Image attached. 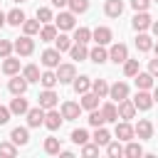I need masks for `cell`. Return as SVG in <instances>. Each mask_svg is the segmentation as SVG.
Instances as JSON below:
<instances>
[{"instance_id":"obj_1","label":"cell","mask_w":158,"mask_h":158,"mask_svg":"<svg viewBox=\"0 0 158 158\" xmlns=\"http://www.w3.org/2000/svg\"><path fill=\"white\" fill-rule=\"evenodd\" d=\"M12 49H15L20 57H30V54L35 52V40H32L30 35H22V37H17V40L12 42Z\"/></svg>"},{"instance_id":"obj_2","label":"cell","mask_w":158,"mask_h":158,"mask_svg":"<svg viewBox=\"0 0 158 158\" xmlns=\"http://www.w3.org/2000/svg\"><path fill=\"white\" fill-rule=\"evenodd\" d=\"M74 77H77V67H74L72 62H67V64L59 62V67H57V79H59V84H72Z\"/></svg>"},{"instance_id":"obj_3","label":"cell","mask_w":158,"mask_h":158,"mask_svg":"<svg viewBox=\"0 0 158 158\" xmlns=\"http://www.w3.org/2000/svg\"><path fill=\"white\" fill-rule=\"evenodd\" d=\"M131 101H133L136 111H148V109L153 106V96L148 94V89H138V94H136Z\"/></svg>"},{"instance_id":"obj_4","label":"cell","mask_w":158,"mask_h":158,"mask_svg":"<svg viewBox=\"0 0 158 158\" xmlns=\"http://www.w3.org/2000/svg\"><path fill=\"white\" fill-rule=\"evenodd\" d=\"M109 59H111V62H116V64H123V62L128 59V47H126L123 42L111 44V49H109Z\"/></svg>"},{"instance_id":"obj_5","label":"cell","mask_w":158,"mask_h":158,"mask_svg":"<svg viewBox=\"0 0 158 158\" xmlns=\"http://www.w3.org/2000/svg\"><path fill=\"white\" fill-rule=\"evenodd\" d=\"M57 101H59V96H57L54 89H44V91H40V96H37V104H40L44 111H47V109H54Z\"/></svg>"},{"instance_id":"obj_6","label":"cell","mask_w":158,"mask_h":158,"mask_svg":"<svg viewBox=\"0 0 158 158\" xmlns=\"http://www.w3.org/2000/svg\"><path fill=\"white\" fill-rule=\"evenodd\" d=\"M54 25H57L59 32L74 30V27H77V22H74V12H59V15L54 17Z\"/></svg>"},{"instance_id":"obj_7","label":"cell","mask_w":158,"mask_h":158,"mask_svg":"<svg viewBox=\"0 0 158 158\" xmlns=\"http://www.w3.org/2000/svg\"><path fill=\"white\" fill-rule=\"evenodd\" d=\"M59 114H62L64 121H74V118H79V114H81V104H77V101H64Z\"/></svg>"},{"instance_id":"obj_8","label":"cell","mask_w":158,"mask_h":158,"mask_svg":"<svg viewBox=\"0 0 158 158\" xmlns=\"http://www.w3.org/2000/svg\"><path fill=\"white\" fill-rule=\"evenodd\" d=\"M25 116H27V126H30V128H37V126L44 123V109H42L40 104H37L35 109H27Z\"/></svg>"},{"instance_id":"obj_9","label":"cell","mask_w":158,"mask_h":158,"mask_svg":"<svg viewBox=\"0 0 158 158\" xmlns=\"http://www.w3.org/2000/svg\"><path fill=\"white\" fill-rule=\"evenodd\" d=\"M59 59H62V52H59L57 47L42 52V64H44L47 69H57V67H59Z\"/></svg>"},{"instance_id":"obj_10","label":"cell","mask_w":158,"mask_h":158,"mask_svg":"<svg viewBox=\"0 0 158 158\" xmlns=\"http://www.w3.org/2000/svg\"><path fill=\"white\" fill-rule=\"evenodd\" d=\"M109 96L118 104V101H123V99H128V84L126 81H116V84H111L109 86Z\"/></svg>"},{"instance_id":"obj_11","label":"cell","mask_w":158,"mask_h":158,"mask_svg":"<svg viewBox=\"0 0 158 158\" xmlns=\"http://www.w3.org/2000/svg\"><path fill=\"white\" fill-rule=\"evenodd\" d=\"M151 22H153V20H151V15H148L146 10L136 12V15H133V20H131V25H133V30H136V32H143V30H148V27H151Z\"/></svg>"},{"instance_id":"obj_12","label":"cell","mask_w":158,"mask_h":158,"mask_svg":"<svg viewBox=\"0 0 158 158\" xmlns=\"http://www.w3.org/2000/svg\"><path fill=\"white\" fill-rule=\"evenodd\" d=\"M91 40H94L96 44H104V47H106V44H109V42L114 40V32H111L109 27H104V25H101V27L91 30Z\"/></svg>"},{"instance_id":"obj_13","label":"cell","mask_w":158,"mask_h":158,"mask_svg":"<svg viewBox=\"0 0 158 158\" xmlns=\"http://www.w3.org/2000/svg\"><path fill=\"white\" fill-rule=\"evenodd\" d=\"M62 121H64V118H62V114H59V111L47 109V111H44V123H42V126H47L49 131H57V128L62 126Z\"/></svg>"},{"instance_id":"obj_14","label":"cell","mask_w":158,"mask_h":158,"mask_svg":"<svg viewBox=\"0 0 158 158\" xmlns=\"http://www.w3.org/2000/svg\"><path fill=\"white\" fill-rule=\"evenodd\" d=\"M118 118H123V121H131L133 116H136V106H133V101L131 99H123V101H118Z\"/></svg>"},{"instance_id":"obj_15","label":"cell","mask_w":158,"mask_h":158,"mask_svg":"<svg viewBox=\"0 0 158 158\" xmlns=\"http://www.w3.org/2000/svg\"><path fill=\"white\" fill-rule=\"evenodd\" d=\"M133 131H136V136H138L141 141H148V138L153 136V123H151L148 118H141V121L133 126Z\"/></svg>"},{"instance_id":"obj_16","label":"cell","mask_w":158,"mask_h":158,"mask_svg":"<svg viewBox=\"0 0 158 158\" xmlns=\"http://www.w3.org/2000/svg\"><path fill=\"white\" fill-rule=\"evenodd\" d=\"M114 133H116L118 141H131V138L136 136V131H133V126H131L128 121H121V123L116 121V131H114Z\"/></svg>"},{"instance_id":"obj_17","label":"cell","mask_w":158,"mask_h":158,"mask_svg":"<svg viewBox=\"0 0 158 158\" xmlns=\"http://www.w3.org/2000/svg\"><path fill=\"white\" fill-rule=\"evenodd\" d=\"M10 141H12L15 146H27V143H30V131H27L25 126H17V128L10 131Z\"/></svg>"},{"instance_id":"obj_18","label":"cell","mask_w":158,"mask_h":158,"mask_svg":"<svg viewBox=\"0 0 158 158\" xmlns=\"http://www.w3.org/2000/svg\"><path fill=\"white\" fill-rule=\"evenodd\" d=\"M7 89H10V94H25L27 91V79L25 77H17V74H12V79L7 81Z\"/></svg>"},{"instance_id":"obj_19","label":"cell","mask_w":158,"mask_h":158,"mask_svg":"<svg viewBox=\"0 0 158 158\" xmlns=\"http://www.w3.org/2000/svg\"><path fill=\"white\" fill-rule=\"evenodd\" d=\"M10 114H17V116H22V114H27V109H30V104H27V99H22V94H17L12 101H10Z\"/></svg>"},{"instance_id":"obj_20","label":"cell","mask_w":158,"mask_h":158,"mask_svg":"<svg viewBox=\"0 0 158 158\" xmlns=\"http://www.w3.org/2000/svg\"><path fill=\"white\" fill-rule=\"evenodd\" d=\"M69 54H72V59H74V62H84V59L89 57V49H86V44H81V42H72Z\"/></svg>"},{"instance_id":"obj_21","label":"cell","mask_w":158,"mask_h":158,"mask_svg":"<svg viewBox=\"0 0 158 158\" xmlns=\"http://www.w3.org/2000/svg\"><path fill=\"white\" fill-rule=\"evenodd\" d=\"M99 111H101V116H104V121H106V123H114V121H118V109H116V104H114V101L104 104Z\"/></svg>"},{"instance_id":"obj_22","label":"cell","mask_w":158,"mask_h":158,"mask_svg":"<svg viewBox=\"0 0 158 158\" xmlns=\"http://www.w3.org/2000/svg\"><path fill=\"white\" fill-rule=\"evenodd\" d=\"M79 104H81V109H86V111L99 109V96L89 89V91H84V94H81V101H79Z\"/></svg>"},{"instance_id":"obj_23","label":"cell","mask_w":158,"mask_h":158,"mask_svg":"<svg viewBox=\"0 0 158 158\" xmlns=\"http://www.w3.org/2000/svg\"><path fill=\"white\" fill-rule=\"evenodd\" d=\"M104 12H106V17H118L123 12V2L121 0H106L104 2Z\"/></svg>"},{"instance_id":"obj_24","label":"cell","mask_w":158,"mask_h":158,"mask_svg":"<svg viewBox=\"0 0 158 158\" xmlns=\"http://www.w3.org/2000/svg\"><path fill=\"white\" fill-rule=\"evenodd\" d=\"M57 25H49V22H44L42 27H40V40L42 42H54V37H57Z\"/></svg>"},{"instance_id":"obj_25","label":"cell","mask_w":158,"mask_h":158,"mask_svg":"<svg viewBox=\"0 0 158 158\" xmlns=\"http://www.w3.org/2000/svg\"><path fill=\"white\" fill-rule=\"evenodd\" d=\"M89 59H91L94 64H104V62L109 59V52L104 49V44H96L94 49H89Z\"/></svg>"},{"instance_id":"obj_26","label":"cell","mask_w":158,"mask_h":158,"mask_svg":"<svg viewBox=\"0 0 158 158\" xmlns=\"http://www.w3.org/2000/svg\"><path fill=\"white\" fill-rule=\"evenodd\" d=\"M72 86H74V91L81 96L84 91L91 89V79H89V77H74V79H72Z\"/></svg>"},{"instance_id":"obj_27","label":"cell","mask_w":158,"mask_h":158,"mask_svg":"<svg viewBox=\"0 0 158 158\" xmlns=\"http://www.w3.org/2000/svg\"><path fill=\"white\" fill-rule=\"evenodd\" d=\"M91 141H94V143H96V146L101 148V146H106V143L111 141V133H109V131H106L104 126H96V131H94V136H91Z\"/></svg>"},{"instance_id":"obj_28","label":"cell","mask_w":158,"mask_h":158,"mask_svg":"<svg viewBox=\"0 0 158 158\" xmlns=\"http://www.w3.org/2000/svg\"><path fill=\"white\" fill-rule=\"evenodd\" d=\"M123 156H128V158H141V156H143V146H141V143H136V141L131 138V141H126Z\"/></svg>"},{"instance_id":"obj_29","label":"cell","mask_w":158,"mask_h":158,"mask_svg":"<svg viewBox=\"0 0 158 158\" xmlns=\"http://www.w3.org/2000/svg\"><path fill=\"white\" fill-rule=\"evenodd\" d=\"M2 72H5L7 77L17 74V72H20V59H15L12 54H10V57H5V62H2Z\"/></svg>"},{"instance_id":"obj_30","label":"cell","mask_w":158,"mask_h":158,"mask_svg":"<svg viewBox=\"0 0 158 158\" xmlns=\"http://www.w3.org/2000/svg\"><path fill=\"white\" fill-rule=\"evenodd\" d=\"M57 81H59V79H57V72H52V69H47V72L40 74V84H42L44 89H54Z\"/></svg>"},{"instance_id":"obj_31","label":"cell","mask_w":158,"mask_h":158,"mask_svg":"<svg viewBox=\"0 0 158 158\" xmlns=\"http://www.w3.org/2000/svg\"><path fill=\"white\" fill-rule=\"evenodd\" d=\"M133 79H136V86L138 89H151L153 86V74L151 72H138Z\"/></svg>"},{"instance_id":"obj_32","label":"cell","mask_w":158,"mask_h":158,"mask_svg":"<svg viewBox=\"0 0 158 158\" xmlns=\"http://www.w3.org/2000/svg\"><path fill=\"white\" fill-rule=\"evenodd\" d=\"M5 17H7V25H12V27H20L22 22H25V12L22 10H10V12H5Z\"/></svg>"},{"instance_id":"obj_33","label":"cell","mask_w":158,"mask_h":158,"mask_svg":"<svg viewBox=\"0 0 158 158\" xmlns=\"http://www.w3.org/2000/svg\"><path fill=\"white\" fill-rule=\"evenodd\" d=\"M91 91H94L99 99L109 96V84H106V79H94V81H91Z\"/></svg>"},{"instance_id":"obj_34","label":"cell","mask_w":158,"mask_h":158,"mask_svg":"<svg viewBox=\"0 0 158 158\" xmlns=\"http://www.w3.org/2000/svg\"><path fill=\"white\" fill-rule=\"evenodd\" d=\"M59 151H62V143H59V138H54V136L44 138V153H49V156H59Z\"/></svg>"},{"instance_id":"obj_35","label":"cell","mask_w":158,"mask_h":158,"mask_svg":"<svg viewBox=\"0 0 158 158\" xmlns=\"http://www.w3.org/2000/svg\"><path fill=\"white\" fill-rule=\"evenodd\" d=\"M136 47H138V52H151L153 40H151L146 32H138V37H136Z\"/></svg>"},{"instance_id":"obj_36","label":"cell","mask_w":158,"mask_h":158,"mask_svg":"<svg viewBox=\"0 0 158 158\" xmlns=\"http://www.w3.org/2000/svg\"><path fill=\"white\" fill-rule=\"evenodd\" d=\"M22 77L27 79V84H32V81H40V67H37V64H27V67L22 69Z\"/></svg>"},{"instance_id":"obj_37","label":"cell","mask_w":158,"mask_h":158,"mask_svg":"<svg viewBox=\"0 0 158 158\" xmlns=\"http://www.w3.org/2000/svg\"><path fill=\"white\" fill-rule=\"evenodd\" d=\"M72 37H67V35H59L57 32V37H54V47L59 49V52H69V47H72Z\"/></svg>"},{"instance_id":"obj_38","label":"cell","mask_w":158,"mask_h":158,"mask_svg":"<svg viewBox=\"0 0 158 158\" xmlns=\"http://www.w3.org/2000/svg\"><path fill=\"white\" fill-rule=\"evenodd\" d=\"M104 148H106V153H109L111 158H121V156H123V146H121V141H109Z\"/></svg>"},{"instance_id":"obj_39","label":"cell","mask_w":158,"mask_h":158,"mask_svg":"<svg viewBox=\"0 0 158 158\" xmlns=\"http://www.w3.org/2000/svg\"><path fill=\"white\" fill-rule=\"evenodd\" d=\"M40 25H42L40 20H27V17H25V22H22V32L32 37V35H37V32H40Z\"/></svg>"},{"instance_id":"obj_40","label":"cell","mask_w":158,"mask_h":158,"mask_svg":"<svg viewBox=\"0 0 158 158\" xmlns=\"http://www.w3.org/2000/svg\"><path fill=\"white\" fill-rule=\"evenodd\" d=\"M89 40H91V30H89V27H74V42L86 44Z\"/></svg>"},{"instance_id":"obj_41","label":"cell","mask_w":158,"mask_h":158,"mask_svg":"<svg viewBox=\"0 0 158 158\" xmlns=\"http://www.w3.org/2000/svg\"><path fill=\"white\" fill-rule=\"evenodd\" d=\"M67 5L72 7V12H74V15H81V12H86V10H89V0H67Z\"/></svg>"},{"instance_id":"obj_42","label":"cell","mask_w":158,"mask_h":158,"mask_svg":"<svg viewBox=\"0 0 158 158\" xmlns=\"http://www.w3.org/2000/svg\"><path fill=\"white\" fill-rule=\"evenodd\" d=\"M138 72H141L138 59H126V62H123V74H126V77H136Z\"/></svg>"},{"instance_id":"obj_43","label":"cell","mask_w":158,"mask_h":158,"mask_svg":"<svg viewBox=\"0 0 158 158\" xmlns=\"http://www.w3.org/2000/svg\"><path fill=\"white\" fill-rule=\"evenodd\" d=\"M69 138H72V141H74L77 146H84V143H89V133H86L84 128H74Z\"/></svg>"},{"instance_id":"obj_44","label":"cell","mask_w":158,"mask_h":158,"mask_svg":"<svg viewBox=\"0 0 158 158\" xmlns=\"http://www.w3.org/2000/svg\"><path fill=\"white\" fill-rule=\"evenodd\" d=\"M86 121H89V126H94V128H96V126H104V123H106L99 109H91V111H89V118H86Z\"/></svg>"},{"instance_id":"obj_45","label":"cell","mask_w":158,"mask_h":158,"mask_svg":"<svg viewBox=\"0 0 158 158\" xmlns=\"http://www.w3.org/2000/svg\"><path fill=\"white\" fill-rule=\"evenodd\" d=\"M0 156H5V158H15L17 156V146L10 141V143H0Z\"/></svg>"},{"instance_id":"obj_46","label":"cell","mask_w":158,"mask_h":158,"mask_svg":"<svg viewBox=\"0 0 158 158\" xmlns=\"http://www.w3.org/2000/svg\"><path fill=\"white\" fill-rule=\"evenodd\" d=\"M37 20L44 25V22H52V20H54V15H52V10H49V7H40V10H37Z\"/></svg>"},{"instance_id":"obj_47","label":"cell","mask_w":158,"mask_h":158,"mask_svg":"<svg viewBox=\"0 0 158 158\" xmlns=\"http://www.w3.org/2000/svg\"><path fill=\"white\" fill-rule=\"evenodd\" d=\"M81 156H86V158L99 156V146H96V143H84V146H81Z\"/></svg>"},{"instance_id":"obj_48","label":"cell","mask_w":158,"mask_h":158,"mask_svg":"<svg viewBox=\"0 0 158 158\" xmlns=\"http://www.w3.org/2000/svg\"><path fill=\"white\" fill-rule=\"evenodd\" d=\"M12 54V42L10 40H0V57L5 59V57H10Z\"/></svg>"},{"instance_id":"obj_49","label":"cell","mask_w":158,"mask_h":158,"mask_svg":"<svg viewBox=\"0 0 158 158\" xmlns=\"http://www.w3.org/2000/svg\"><path fill=\"white\" fill-rule=\"evenodd\" d=\"M148 5H151V0H131V7H133L136 12H141V10H148Z\"/></svg>"},{"instance_id":"obj_50","label":"cell","mask_w":158,"mask_h":158,"mask_svg":"<svg viewBox=\"0 0 158 158\" xmlns=\"http://www.w3.org/2000/svg\"><path fill=\"white\" fill-rule=\"evenodd\" d=\"M10 116H12L10 109H7V106H0V126H5V123L10 121Z\"/></svg>"},{"instance_id":"obj_51","label":"cell","mask_w":158,"mask_h":158,"mask_svg":"<svg viewBox=\"0 0 158 158\" xmlns=\"http://www.w3.org/2000/svg\"><path fill=\"white\" fill-rule=\"evenodd\" d=\"M148 72H151V74H153V79H156V77H158V57H156V59H151V62H148Z\"/></svg>"},{"instance_id":"obj_52","label":"cell","mask_w":158,"mask_h":158,"mask_svg":"<svg viewBox=\"0 0 158 158\" xmlns=\"http://www.w3.org/2000/svg\"><path fill=\"white\" fill-rule=\"evenodd\" d=\"M52 5H54V7H64V5H67V0H52Z\"/></svg>"},{"instance_id":"obj_53","label":"cell","mask_w":158,"mask_h":158,"mask_svg":"<svg viewBox=\"0 0 158 158\" xmlns=\"http://www.w3.org/2000/svg\"><path fill=\"white\" fill-rule=\"evenodd\" d=\"M151 32L158 37V20H156V22H151Z\"/></svg>"},{"instance_id":"obj_54","label":"cell","mask_w":158,"mask_h":158,"mask_svg":"<svg viewBox=\"0 0 158 158\" xmlns=\"http://www.w3.org/2000/svg\"><path fill=\"white\" fill-rule=\"evenodd\" d=\"M151 96H153V104H158V86H153V94Z\"/></svg>"},{"instance_id":"obj_55","label":"cell","mask_w":158,"mask_h":158,"mask_svg":"<svg viewBox=\"0 0 158 158\" xmlns=\"http://www.w3.org/2000/svg\"><path fill=\"white\" fill-rule=\"evenodd\" d=\"M5 22H7V17H5V12H2V10H0V27H2V25H5Z\"/></svg>"},{"instance_id":"obj_56","label":"cell","mask_w":158,"mask_h":158,"mask_svg":"<svg viewBox=\"0 0 158 158\" xmlns=\"http://www.w3.org/2000/svg\"><path fill=\"white\" fill-rule=\"evenodd\" d=\"M151 49H153V52H156V57H158V44H153V47H151Z\"/></svg>"},{"instance_id":"obj_57","label":"cell","mask_w":158,"mask_h":158,"mask_svg":"<svg viewBox=\"0 0 158 158\" xmlns=\"http://www.w3.org/2000/svg\"><path fill=\"white\" fill-rule=\"evenodd\" d=\"M12 2H25V0H12Z\"/></svg>"},{"instance_id":"obj_58","label":"cell","mask_w":158,"mask_h":158,"mask_svg":"<svg viewBox=\"0 0 158 158\" xmlns=\"http://www.w3.org/2000/svg\"><path fill=\"white\" fill-rule=\"evenodd\" d=\"M153 2H158V0H153Z\"/></svg>"}]
</instances>
